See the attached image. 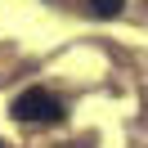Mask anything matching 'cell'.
Listing matches in <instances>:
<instances>
[{"instance_id": "obj_1", "label": "cell", "mask_w": 148, "mask_h": 148, "mask_svg": "<svg viewBox=\"0 0 148 148\" xmlns=\"http://www.w3.org/2000/svg\"><path fill=\"white\" fill-rule=\"evenodd\" d=\"M14 117L18 121H27V126H58V121L67 117V108H63V99H54L49 90H40V85H32V90H23L18 99H14Z\"/></svg>"}, {"instance_id": "obj_2", "label": "cell", "mask_w": 148, "mask_h": 148, "mask_svg": "<svg viewBox=\"0 0 148 148\" xmlns=\"http://www.w3.org/2000/svg\"><path fill=\"white\" fill-rule=\"evenodd\" d=\"M90 9L99 14V18H117V14L126 9V0H90Z\"/></svg>"}]
</instances>
